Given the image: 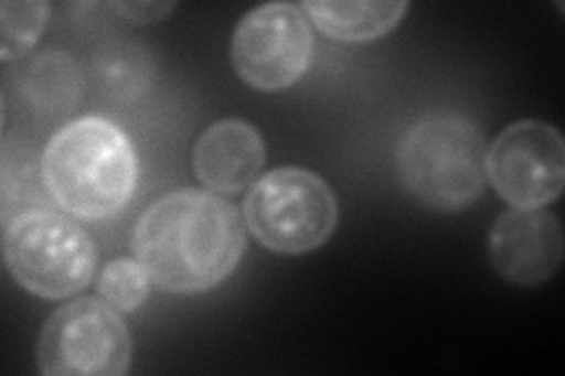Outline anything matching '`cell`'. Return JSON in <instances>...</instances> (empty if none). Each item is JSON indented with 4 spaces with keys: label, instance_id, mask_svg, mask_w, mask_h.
<instances>
[{
    "label": "cell",
    "instance_id": "obj_16",
    "mask_svg": "<svg viewBox=\"0 0 565 376\" xmlns=\"http://www.w3.org/2000/svg\"><path fill=\"white\" fill-rule=\"evenodd\" d=\"M111 10L128 22L153 24L161 22L166 14H170L174 10V3H116L111 6Z\"/></svg>",
    "mask_w": 565,
    "mask_h": 376
},
{
    "label": "cell",
    "instance_id": "obj_2",
    "mask_svg": "<svg viewBox=\"0 0 565 376\" xmlns=\"http://www.w3.org/2000/svg\"><path fill=\"white\" fill-rule=\"evenodd\" d=\"M50 198L78 219H109L130 203L139 179L132 141L104 118H78L52 135L43 151Z\"/></svg>",
    "mask_w": 565,
    "mask_h": 376
},
{
    "label": "cell",
    "instance_id": "obj_12",
    "mask_svg": "<svg viewBox=\"0 0 565 376\" xmlns=\"http://www.w3.org/2000/svg\"><path fill=\"white\" fill-rule=\"evenodd\" d=\"M307 20L332 41L342 43H370L377 41L388 31H394L408 12V3H384V0H359V3H316L302 6Z\"/></svg>",
    "mask_w": 565,
    "mask_h": 376
},
{
    "label": "cell",
    "instance_id": "obj_7",
    "mask_svg": "<svg viewBox=\"0 0 565 376\" xmlns=\"http://www.w3.org/2000/svg\"><path fill=\"white\" fill-rule=\"evenodd\" d=\"M313 35L302 6L269 3L247 12L232 39L238 78L259 93H280L307 74Z\"/></svg>",
    "mask_w": 565,
    "mask_h": 376
},
{
    "label": "cell",
    "instance_id": "obj_4",
    "mask_svg": "<svg viewBox=\"0 0 565 376\" xmlns=\"http://www.w3.org/2000/svg\"><path fill=\"white\" fill-rule=\"evenodd\" d=\"M243 217L262 247L297 257L332 238L340 205L326 179L305 168H280L253 184L243 203Z\"/></svg>",
    "mask_w": 565,
    "mask_h": 376
},
{
    "label": "cell",
    "instance_id": "obj_13",
    "mask_svg": "<svg viewBox=\"0 0 565 376\" xmlns=\"http://www.w3.org/2000/svg\"><path fill=\"white\" fill-rule=\"evenodd\" d=\"M93 71L106 95L130 101L153 87L156 60L147 47L114 43L93 57Z\"/></svg>",
    "mask_w": 565,
    "mask_h": 376
},
{
    "label": "cell",
    "instance_id": "obj_10",
    "mask_svg": "<svg viewBox=\"0 0 565 376\" xmlns=\"http://www.w3.org/2000/svg\"><path fill=\"white\" fill-rule=\"evenodd\" d=\"M267 163V147L250 122L220 120L199 137L193 147V172L199 182L217 193L250 189Z\"/></svg>",
    "mask_w": 565,
    "mask_h": 376
},
{
    "label": "cell",
    "instance_id": "obj_15",
    "mask_svg": "<svg viewBox=\"0 0 565 376\" xmlns=\"http://www.w3.org/2000/svg\"><path fill=\"white\" fill-rule=\"evenodd\" d=\"M149 282L151 278L137 259H116L104 266L97 288L102 299L118 313H132L145 303L149 294Z\"/></svg>",
    "mask_w": 565,
    "mask_h": 376
},
{
    "label": "cell",
    "instance_id": "obj_6",
    "mask_svg": "<svg viewBox=\"0 0 565 376\" xmlns=\"http://www.w3.org/2000/svg\"><path fill=\"white\" fill-rule=\"evenodd\" d=\"M130 357L126 322L97 299L64 303L47 318L39 339V372L45 376H120Z\"/></svg>",
    "mask_w": 565,
    "mask_h": 376
},
{
    "label": "cell",
    "instance_id": "obj_11",
    "mask_svg": "<svg viewBox=\"0 0 565 376\" xmlns=\"http://www.w3.org/2000/svg\"><path fill=\"white\" fill-rule=\"evenodd\" d=\"M14 87L26 109L35 116L62 118L81 106L85 76L68 52L45 50L17 71Z\"/></svg>",
    "mask_w": 565,
    "mask_h": 376
},
{
    "label": "cell",
    "instance_id": "obj_1",
    "mask_svg": "<svg viewBox=\"0 0 565 376\" xmlns=\"http://www.w3.org/2000/svg\"><path fill=\"white\" fill-rule=\"evenodd\" d=\"M132 253L161 290L201 294L236 271L245 253V222L220 195L177 191L137 219Z\"/></svg>",
    "mask_w": 565,
    "mask_h": 376
},
{
    "label": "cell",
    "instance_id": "obj_5",
    "mask_svg": "<svg viewBox=\"0 0 565 376\" xmlns=\"http://www.w3.org/2000/svg\"><path fill=\"white\" fill-rule=\"evenodd\" d=\"M3 257L10 276L26 292L68 299L93 280L97 249L74 219L52 210H31L6 224Z\"/></svg>",
    "mask_w": 565,
    "mask_h": 376
},
{
    "label": "cell",
    "instance_id": "obj_9",
    "mask_svg": "<svg viewBox=\"0 0 565 376\" xmlns=\"http://www.w3.org/2000/svg\"><path fill=\"white\" fill-rule=\"evenodd\" d=\"M565 240L561 222L546 210H509L488 236V257L494 271L519 288H535L563 264Z\"/></svg>",
    "mask_w": 565,
    "mask_h": 376
},
{
    "label": "cell",
    "instance_id": "obj_14",
    "mask_svg": "<svg viewBox=\"0 0 565 376\" xmlns=\"http://www.w3.org/2000/svg\"><path fill=\"white\" fill-rule=\"evenodd\" d=\"M50 20V6L39 3H3L0 6V60L10 64L22 60L39 43Z\"/></svg>",
    "mask_w": 565,
    "mask_h": 376
},
{
    "label": "cell",
    "instance_id": "obj_8",
    "mask_svg": "<svg viewBox=\"0 0 565 376\" xmlns=\"http://www.w3.org/2000/svg\"><path fill=\"white\" fill-rule=\"evenodd\" d=\"M486 176L500 198L516 210L552 205L565 186V144L554 125L519 120L492 139Z\"/></svg>",
    "mask_w": 565,
    "mask_h": 376
},
{
    "label": "cell",
    "instance_id": "obj_3",
    "mask_svg": "<svg viewBox=\"0 0 565 376\" xmlns=\"http://www.w3.org/2000/svg\"><path fill=\"white\" fill-rule=\"evenodd\" d=\"M486 137L459 114L419 118L403 135L396 168L413 198L434 212H459L486 191Z\"/></svg>",
    "mask_w": 565,
    "mask_h": 376
}]
</instances>
